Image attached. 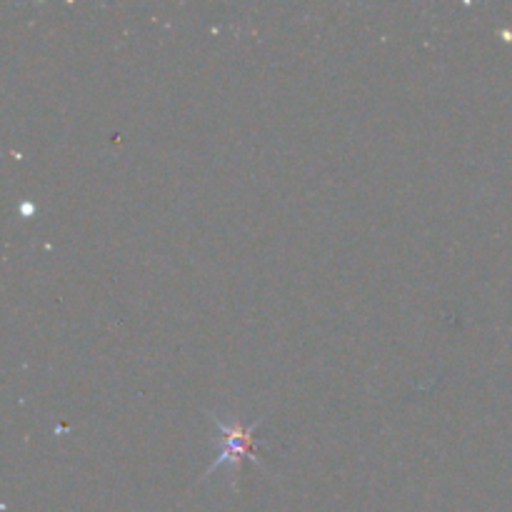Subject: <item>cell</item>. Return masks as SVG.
<instances>
[{"label":"cell","instance_id":"obj_1","mask_svg":"<svg viewBox=\"0 0 512 512\" xmlns=\"http://www.w3.org/2000/svg\"><path fill=\"white\" fill-rule=\"evenodd\" d=\"M218 428L225 433V453L218 458V465H223L225 458H230V455H233V458H243V455L253 453V430L258 428V425L243 428L240 423H235L233 428H228V425H223L218 420ZM218 465H215V468H218Z\"/></svg>","mask_w":512,"mask_h":512}]
</instances>
